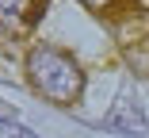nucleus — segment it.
I'll use <instances>...</instances> for the list:
<instances>
[{
    "mask_svg": "<svg viewBox=\"0 0 149 138\" xmlns=\"http://www.w3.org/2000/svg\"><path fill=\"white\" fill-rule=\"evenodd\" d=\"M27 81L35 85L38 96H46L57 107H69L84 92V69L77 65L73 54L57 46H35L27 54Z\"/></svg>",
    "mask_w": 149,
    "mask_h": 138,
    "instance_id": "nucleus-1",
    "label": "nucleus"
},
{
    "mask_svg": "<svg viewBox=\"0 0 149 138\" xmlns=\"http://www.w3.org/2000/svg\"><path fill=\"white\" fill-rule=\"evenodd\" d=\"M118 50L138 77H149V15L134 12L118 23Z\"/></svg>",
    "mask_w": 149,
    "mask_h": 138,
    "instance_id": "nucleus-2",
    "label": "nucleus"
},
{
    "mask_svg": "<svg viewBox=\"0 0 149 138\" xmlns=\"http://www.w3.org/2000/svg\"><path fill=\"white\" fill-rule=\"evenodd\" d=\"M50 0H0V35L23 39L35 31V23L42 19Z\"/></svg>",
    "mask_w": 149,
    "mask_h": 138,
    "instance_id": "nucleus-3",
    "label": "nucleus"
},
{
    "mask_svg": "<svg viewBox=\"0 0 149 138\" xmlns=\"http://www.w3.org/2000/svg\"><path fill=\"white\" fill-rule=\"evenodd\" d=\"M107 123H111L115 130H130V134H141V138H149V123H145V115L138 111L134 96H123V100H118V104L111 107Z\"/></svg>",
    "mask_w": 149,
    "mask_h": 138,
    "instance_id": "nucleus-4",
    "label": "nucleus"
},
{
    "mask_svg": "<svg viewBox=\"0 0 149 138\" xmlns=\"http://www.w3.org/2000/svg\"><path fill=\"white\" fill-rule=\"evenodd\" d=\"M80 4L100 12V15H134V12H141V0H80Z\"/></svg>",
    "mask_w": 149,
    "mask_h": 138,
    "instance_id": "nucleus-5",
    "label": "nucleus"
},
{
    "mask_svg": "<svg viewBox=\"0 0 149 138\" xmlns=\"http://www.w3.org/2000/svg\"><path fill=\"white\" fill-rule=\"evenodd\" d=\"M0 138H35L27 127H19V123H8V119H0Z\"/></svg>",
    "mask_w": 149,
    "mask_h": 138,
    "instance_id": "nucleus-6",
    "label": "nucleus"
}]
</instances>
